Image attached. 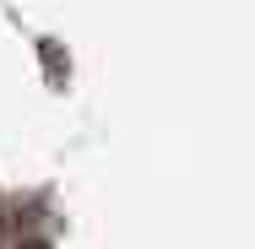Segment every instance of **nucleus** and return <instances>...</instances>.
<instances>
[{"label": "nucleus", "mask_w": 255, "mask_h": 249, "mask_svg": "<svg viewBox=\"0 0 255 249\" xmlns=\"http://www.w3.org/2000/svg\"><path fill=\"white\" fill-rule=\"evenodd\" d=\"M0 244H5V217H0Z\"/></svg>", "instance_id": "f257e3e1"}]
</instances>
